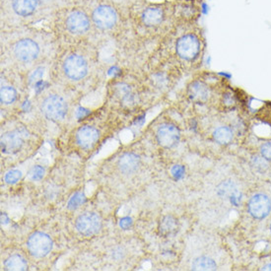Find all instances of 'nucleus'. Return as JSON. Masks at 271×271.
I'll return each instance as SVG.
<instances>
[{
	"mask_svg": "<svg viewBox=\"0 0 271 271\" xmlns=\"http://www.w3.org/2000/svg\"><path fill=\"white\" fill-rule=\"evenodd\" d=\"M213 137L219 144L227 145L233 139V132L229 127L221 126L214 131Z\"/></svg>",
	"mask_w": 271,
	"mask_h": 271,
	"instance_id": "nucleus-19",
	"label": "nucleus"
},
{
	"mask_svg": "<svg viewBox=\"0 0 271 271\" xmlns=\"http://www.w3.org/2000/svg\"><path fill=\"white\" fill-rule=\"evenodd\" d=\"M93 19L98 27L101 29L112 28L117 21V14L110 6H100L93 14Z\"/></svg>",
	"mask_w": 271,
	"mask_h": 271,
	"instance_id": "nucleus-9",
	"label": "nucleus"
},
{
	"mask_svg": "<svg viewBox=\"0 0 271 271\" xmlns=\"http://www.w3.org/2000/svg\"><path fill=\"white\" fill-rule=\"evenodd\" d=\"M42 111L48 120L60 121L63 120L67 113V104L62 97L52 95L43 101Z\"/></svg>",
	"mask_w": 271,
	"mask_h": 271,
	"instance_id": "nucleus-2",
	"label": "nucleus"
},
{
	"mask_svg": "<svg viewBox=\"0 0 271 271\" xmlns=\"http://www.w3.org/2000/svg\"><path fill=\"white\" fill-rule=\"evenodd\" d=\"M241 199H242V195L241 193H239L238 191L236 193H234L231 197H230V201L233 205L235 206H239L241 203Z\"/></svg>",
	"mask_w": 271,
	"mask_h": 271,
	"instance_id": "nucleus-30",
	"label": "nucleus"
},
{
	"mask_svg": "<svg viewBox=\"0 0 271 271\" xmlns=\"http://www.w3.org/2000/svg\"><path fill=\"white\" fill-rule=\"evenodd\" d=\"M261 270H271V263L270 264H267V265L263 266V267L261 268Z\"/></svg>",
	"mask_w": 271,
	"mask_h": 271,
	"instance_id": "nucleus-33",
	"label": "nucleus"
},
{
	"mask_svg": "<svg viewBox=\"0 0 271 271\" xmlns=\"http://www.w3.org/2000/svg\"><path fill=\"white\" fill-rule=\"evenodd\" d=\"M164 18V12L161 8L150 7L143 13V22L147 26H156L160 24Z\"/></svg>",
	"mask_w": 271,
	"mask_h": 271,
	"instance_id": "nucleus-16",
	"label": "nucleus"
},
{
	"mask_svg": "<svg viewBox=\"0 0 271 271\" xmlns=\"http://www.w3.org/2000/svg\"><path fill=\"white\" fill-rule=\"evenodd\" d=\"M252 165L257 171H260V172H263L267 169L266 159L263 157L262 158L261 157H254L252 160Z\"/></svg>",
	"mask_w": 271,
	"mask_h": 271,
	"instance_id": "nucleus-26",
	"label": "nucleus"
},
{
	"mask_svg": "<svg viewBox=\"0 0 271 271\" xmlns=\"http://www.w3.org/2000/svg\"><path fill=\"white\" fill-rule=\"evenodd\" d=\"M1 219H2V220L4 219V221H2V224H6V223L8 222V219H6V215L3 214V213H2V215H1Z\"/></svg>",
	"mask_w": 271,
	"mask_h": 271,
	"instance_id": "nucleus-32",
	"label": "nucleus"
},
{
	"mask_svg": "<svg viewBox=\"0 0 271 271\" xmlns=\"http://www.w3.org/2000/svg\"><path fill=\"white\" fill-rule=\"evenodd\" d=\"M22 174L18 170H11L5 175V182L9 185L16 184L21 179Z\"/></svg>",
	"mask_w": 271,
	"mask_h": 271,
	"instance_id": "nucleus-24",
	"label": "nucleus"
},
{
	"mask_svg": "<svg viewBox=\"0 0 271 271\" xmlns=\"http://www.w3.org/2000/svg\"><path fill=\"white\" fill-rule=\"evenodd\" d=\"M89 19L82 12H73L67 18V28L73 33H83L89 28Z\"/></svg>",
	"mask_w": 271,
	"mask_h": 271,
	"instance_id": "nucleus-13",
	"label": "nucleus"
},
{
	"mask_svg": "<svg viewBox=\"0 0 271 271\" xmlns=\"http://www.w3.org/2000/svg\"><path fill=\"white\" fill-rule=\"evenodd\" d=\"M14 51L19 60L23 62H32L38 57L39 46L34 41L26 39L16 43Z\"/></svg>",
	"mask_w": 271,
	"mask_h": 271,
	"instance_id": "nucleus-8",
	"label": "nucleus"
},
{
	"mask_svg": "<svg viewBox=\"0 0 271 271\" xmlns=\"http://www.w3.org/2000/svg\"><path fill=\"white\" fill-rule=\"evenodd\" d=\"M17 93L12 87H2L1 88V103L3 104H11L16 100Z\"/></svg>",
	"mask_w": 271,
	"mask_h": 271,
	"instance_id": "nucleus-21",
	"label": "nucleus"
},
{
	"mask_svg": "<svg viewBox=\"0 0 271 271\" xmlns=\"http://www.w3.org/2000/svg\"><path fill=\"white\" fill-rule=\"evenodd\" d=\"M23 143L24 139L19 130L5 133L1 137V148L6 154L16 153L21 149Z\"/></svg>",
	"mask_w": 271,
	"mask_h": 271,
	"instance_id": "nucleus-10",
	"label": "nucleus"
},
{
	"mask_svg": "<svg viewBox=\"0 0 271 271\" xmlns=\"http://www.w3.org/2000/svg\"><path fill=\"white\" fill-rule=\"evenodd\" d=\"M43 75V69L42 68H38L30 77V82L31 83H36L37 81H39Z\"/></svg>",
	"mask_w": 271,
	"mask_h": 271,
	"instance_id": "nucleus-29",
	"label": "nucleus"
},
{
	"mask_svg": "<svg viewBox=\"0 0 271 271\" xmlns=\"http://www.w3.org/2000/svg\"><path fill=\"white\" fill-rule=\"evenodd\" d=\"M188 95L192 102L201 104V103H205L208 100L210 90L205 84L199 82V81H195L189 85Z\"/></svg>",
	"mask_w": 271,
	"mask_h": 271,
	"instance_id": "nucleus-12",
	"label": "nucleus"
},
{
	"mask_svg": "<svg viewBox=\"0 0 271 271\" xmlns=\"http://www.w3.org/2000/svg\"><path fill=\"white\" fill-rule=\"evenodd\" d=\"M75 226L81 235L93 236L101 230L102 220L98 214L86 212L77 218Z\"/></svg>",
	"mask_w": 271,
	"mask_h": 271,
	"instance_id": "nucleus-3",
	"label": "nucleus"
},
{
	"mask_svg": "<svg viewBox=\"0 0 271 271\" xmlns=\"http://www.w3.org/2000/svg\"><path fill=\"white\" fill-rule=\"evenodd\" d=\"M140 165V158L133 153H126L119 161V168L125 175L133 174Z\"/></svg>",
	"mask_w": 271,
	"mask_h": 271,
	"instance_id": "nucleus-14",
	"label": "nucleus"
},
{
	"mask_svg": "<svg viewBox=\"0 0 271 271\" xmlns=\"http://www.w3.org/2000/svg\"><path fill=\"white\" fill-rule=\"evenodd\" d=\"M131 225H132V219L129 218V217H125L120 221V226L123 229H129L131 227Z\"/></svg>",
	"mask_w": 271,
	"mask_h": 271,
	"instance_id": "nucleus-31",
	"label": "nucleus"
},
{
	"mask_svg": "<svg viewBox=\"0 0 271 271\" xmlns=\"http://www.w3.org/2000/svg\"><path fill=\"white\" fill-rule=\"evenodd\" d=\"M40 1H42V2H46V1H48V0H40Z\"/></svg>",
	"mask_w": 271,
	"mask_h": 271,
	"instance_id": "nucleus-34",
	"label": "nucleus"
},
{
	"mask_svg": "<svg viewBox=\"0 0 271 271\" xmlns=\"http://www.w3.org/2000/svg\"><path fill=\"white\" fill-rule=\"evenodd\" d=\"M176 49L181 59L188 62L193 61L200 51V41L193 34L185 35L178 40Z\"/></svg>",
	"mask_w": 271,
	"mask_h": 271,
	"instance_id": "nucleus-1",
	"label": "nucleus"
},
{
	"mask_svg": "<svg viewBox=\"0 0 271 271\" xmlns=\"http://www.w3.org/2000/svg\"><path fill=\"white\" fill-rule=\"evenodd\" d=\"M6 270H26L28 268L26 260L20 255H12L5 260Z\"/></svg>",
	"mask_w": 271,
	"mask_h": 271,
	"instance_id": "nucleus-17",
	"label": "nucleus"
},
{
	"mask_svg": "<svg viewBox=\"0 0 271 271\" xmlns=\"http://www.w3.org/2000/svg\"><path fill=\"white\" fill-rule=\"evenodd\" d=\"M37 1L38 0H13V8L17 14L28 16L35 11Z\"/></svg>",
	"mask_w": 271,
	"mask_h": 271,
	"instance_id": "nucleus-15",
	"label": "nucleus"
},
{
	"mask_svg": "<svg viewBox=\"0 0 271 271\" xmlns=\"http://www.w3.org/2000/svg\"><path fill=\"white\" fill-rule=\"evenodd\" d=\"M271 211V201L269 197L262 193H257L250 198L249 202V212L255 219L266 218Z\"/></svg>",
	"mask_w": 271,
	"mask_h": 271,
	"instance_id": "nucleus-6",
	"label": "nucleus"
},
{
	"mask_svg": "<svg viewBox=\"0 0 271 271\" xmlns=\"http://www.w3.org/2000/svg\"><path fill=\"white\" fill-rule=\"evenodd\" d=\"M191 268L193 270H216L217 265L213 259L206 256H200L193 260Z\"/></svg>",
	"mask_w": 271,
	"mask_h": 271,
	"instance_id": "nucleus-18",
	"label": "nucleus"
},
{
	"mask_svg": "<svg viewBox=\"0 0 271 271\" xmlns=\"http://www.w3.org/2000/svg\"><path fill=\"white\" fill-rule=\"evenodd\" d=\"M160 232L164 236H172L178 232V222L172 216L165 217L160 223Z\"/></svg>",
	"mask_w": 271,
	"mask_h": 271,
	"instance_id": "nucleus-20",
	"label": "nucleus"
},
{
	"mask_svg": "<svg viewBox=\"0 0 271 271\" xmlns=\"http://www.w3.org/2000/svg\"><path fill=\"white\" fill-rule=\"evenodd\" d=\"M65 74L72 80H80L88 71L87 63L82 57L77 55H72L68 57L64 63Z\"/></svg>",
	"mask_w": 271,
	"mask_h": 271,
	"instance_id": "nucleus-5",
	"label": "nucleus"
},
{
	"mask_svg": "<svg viewBox=\"0 0 271 271\" xmlns=\"http://www.w3.org/2000/svg\"><path fill=\"white\" fill-rule=\"evenodd\" d=\"M44 175V170L41 166H36L33 168L29 174V177L32 181H40L42 180Z\"/></svg>",
	"mask_w": 271,
	"mask_h": 271,
	"instance_id": "nucleus-25",
	"label": "nucleus"
},
{
	"mask_svg": "<svg viewBox=\"0 0 271 271\" xmlns=\"http://www.w3.org/2000/svg\"><path fill=\"white\" fill-rule=\"evenodd\" d=\"M157 140L161 146L171 148L180 140V130L173 125H163L158 128Z\"/></svg>",
	"mask_w": 271,
	"mask_h": 271,
	"instance_id": "nucleus-7",
	"label": "nucleus"
},
{
	"mask_svg": "<svg viewBox=\"0 0 271 271\" xmlns=\"http://www.w3.org/2000/svg\"><path fill=\"white\" fill-rule=\"evenodd\" d=\"M270 232H271V225H270Z\"/></svg>",
	"mask_w": 271,
	"mask_h": 271,
	"instance_id": "nucleus-35",
	"label": "nucleus"
},
{
	"mask_svg": "<svg viewBox=\"0 0 271 271\" xmlns=\"http://www.w3.org/2000/svg\"><path fill=\"white\" fill-rule=\"evenodd\" d=\"M98 138L99 131L92 126L81 127L76 134L77 143L82 148H91L97 142Z\"/></svg>",
	"mask_w": 271,
	"mask_h": 271,
	"instance_id": "nucleus-11",
	"label": "nucleus"
},
{
	"mask_svg": "<svg viewBox=\"0 0 271 271\" xmlns=\"http://www.w3.org/2000/svg\"><path fill=\"white\" fill-rule=\"evenodd\" d=\"M172 175L176 180H180L185 176V168L181 165H176L172 169Z\"/></svg>",
	"mask_w": 271,
	"mask_h": 271,
	"instance_id": "nucleus-27",
	"label": "nucleus"
},
{
	"mask_svg": "<svg viewBox=\"0 0 271 271\" xmlns=\"http://www.w3.org/2000/svg\"><path fill=\"white\" fill-rule=\"evenodd\" d=\"M86 201V197L82 192H76L74 195H72V197L69 199L68 201V205L67 207L71 210H75V209L80 207L84 202Z\"/></svg>",
	"mask_w": 271,
	"mask_h": 271,
	"instance_id": "nucleus-23",
	"label": "nucleus"
},
{
	"mask_svg": "<svg viewBox=\"0 0 271 271\" xmlns=\"http://www.w3.org/2000/svg\"><path fill=\"white\" fill-rule=\"evenodd\" d=\"M218 194L222 197H231L234 193L237 192V188L235 186L234 183H232L231 181H227L222 183L219 187H218Z\"/></svg>",
	"mask_w": 271,
	"mask_h": 271,
	"instance_id": "nucleus-22",
	"label": "nucleus"
},
{
	"mask_svg": "<svg viewBox=\"0 0 271 271\" xmlns=\"http://www.w3.org/2000/svg\"><path fill=\"white\" fill-rule=\"evenodd\" d=\"M52 248L51 239L41 232L34 233L28 240V249L35 257L45 256Z\"/></svg>",
	"mask_w": 271,
	"mask_h": 271,
	"instance_id": "nucleus-4",
	"label": "nucleus"
},
{
	"mask_svg": "<svg viewBox=\"0 0 271 271\" xmlns=\"http://www.w3.org/2000/svg\"><path fill=\"white\" fill-rule=\"evenodd\" d=\"M261 156L266 160H271V142L264 143L260 148Z\"/></svg>",
	"mask_w": 271,
	"mask_h": 271,
	"instance_id": "nucleus-28",
	"label": "nucleus"
}]
</instances>
